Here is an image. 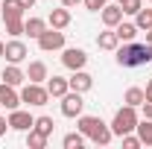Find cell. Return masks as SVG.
<instances>
[{
    "instance_id": "11",
    "label": "cell",
    "mask_w": 152,
    "mask_h": 149,
    "mask_svg": "<svg viewBox=\"0 0 152 149\" xmlns=\"http://www.w3.org/2000/svg\"><path fill=\"white\" fill-rule=\"evenodd\" d=\"M67 82H70V91H79V93H88L94 88V76L85 73V67H82V70H73V76H70Z\"/></svg>"
},
{
    "instance_id": "13",
    "label": "cell",
    "mask_w": 152,
    "mask_h": 149,
    "mask_svg": "<svg viewBox=\"0 0 152 149\" xmlns=\"http://www.w3.org/2000/svg\"><path fill=\"white\" fill-rule=\"evenodd\" d=\"M99 18H102V23L105 26H117L120 20H123V9H120V3H105L102 9H99Z\"/></svg>"
},
{
    "instance_id": "31",
    "label": "cell",
    "mask_w": 152,
    "mask_h": 149,
    "mask_svg": "<svg viewBox=\"0 0 152 149\" xmlns=\"http://www.w3.org/2000/svg\"><path fill=\"white\" fill-rule=\"evenodd\" d=\"M140 111H143V117H146V120H152V99H143Z\"/></svg>"
},
{
    "instance_id": "24",
    "label": "cell",
    "mask_w": 152,
    "mask_h": 149,
    "mask_svg": "<svg viewBox=\"0 0 152 149\" xmlns=\"http://www.w3.org/2000/svg\"><path fill=\"white\" fill-rule=\"evenodd\" d=\"M35 131H41V134H53V129H56V123H53V117H47V114H41V117H35V126H32Z\"/></svg>"
},
{
    "instance_id": "25",
    "label": "cell",
    "mask_w": 152,
    "mask_h": 149,
    "mask_svg": "<svg viewBox=\"0 0 152 149\" xmlns=\"http://www.w3.org/2000/svg\"><path fill=\"white\" fill-rule=\"evenodd\" d=\"M26 146H29V149H44V146H47V134L29 129V131H26Z\"/></svg>"
},
{
    "instance_id": "28",
    "label": "cell",
    "mask_w": 152,
    "mask_h": 149,
    "mask_svg": "<svg viewBox=\"0 0 152 149\" xmlns=\"http://www.w3.org/2000/svg\"><path fill=\"white\" fill-rule=\"evenodd\" d=\"M120 9H123V15H137L143 9V0H123Z\"/></svg>"
},
{
    "instance_id": "21",
    "label": "cell",
    "mask_w": 152,
    "mask_h": 149,
    "mask_svg": "<svg viewBox=\"0 0 152 149\" xmlns=\"http://www.w3.org/2000/svg\"><path fill=\"white\" fill-rule=\"evenodd\" d=\"M134 131H137V137H140V143L143 146H152V120H137V126H134Z\"/></svg>"
},
{
    "instance_id": "5",
    "label": "cell",
    "mask_w": 152,
    "mask_h": 149,
    "mask_svg": "<svg viewBox=\"0 0 152 149\" xmlns=\"http://www.w3.org/2000/svg\"><path fill=\"white\" fill-rule=\"evenodd\" d=\"M35 41H38V50H41V53H56V50H64V32H61V29H53V26H50V29H44Z\"/></svg>"
},
{
    "instance_id": "26",
    "label": "cell",
    "mask_w": 152,
    "mask_h": 149,
    "mask_svg": "<svg viewBox=\"0 0 152 149\" xmlns=\"http://www.w3.org/2000/svg\"><path fill=\"white\" fill-rule=\"evenodd\" d=\"M134 26L137 29H152V9H140L134 15Z\"/></svg>"
},
{
    "instance_id": "33",
    "label": "cell",
    "mask_w": 152,
    "mask_h": 149,
    "mask_svg": "<svg viewBox=\"0 0 152 149\" xmlns=\"http://www.w3.org/2000/svg\"><path fill=\"white\" fill-rule=\"evenodd\" d=\"M82 0H61V6H67V9H73V6H79Z\"/></svg>"
},
{
    "instance_id": "40",
    "label": "cell",
    "mask_w": 152,
    "mask_h": 149,
    "mask_svg": "<svg viewBox=\"0 0 152 149\" xmlns=\"http://www.w3.org/2000/svg\"><path fill=\"white\" fill-rule=\"evenodd\" d=\"M149 3H152V0H149Z\"/></svg>"
},
{
    "instance_id": "23",
    "label": "cell",
    "mask_w": 152,
    "mask_h": 149,
    "mask_svg": "<svg viewBox=\"0 0 152 149\" xmlns=\"http://www.w3.org/2000/svg\"><path fill=\"white\" fill-rule=\"evenodd\" d=\"M61 146L64 149H82L85 146V134H82L79 129L70 131V134H64V137H61Z\"/></svg>"
},
{
    "instance_id": "17",
    "label": "cell",
    "mask_w": 152,
    "mask_h": 149,
    "mask_svg": "<svg viewBox=\"0 0 152 149\" xmlns=\"http://www.w3.org/2000/svg\"><path fill=\"white\" fill-rule=\"evenodd\" d=\"M47 76H50V70H47L44 61H29V67H26V79L29 82H47Z\"/></svg>"
},
{
    "instance_id": "18",
    "label": "cell",
    "mask_w": 152,
    "mask_h": 149,
    "mask_svg": "<svg viewBox=\"0 0 152 149\" xmlns=\"http://www.w3.org/2000/svg\"><path fill=\"white\" fill-rule=\"evenodd\" d=\"M44 29H47V20H44V18H23V35L38 38Z\"/></svg>"
},
{
    "instance_id": "30",
    "label": "cell",
    "mask_w": 152,
    "mask_h": 149,
    "mask_svg": "<svg viewBox=\"0 0 152 149\" xmlns=\"http://www.w3.org/2000/svg\"><path fill=\"white\" fill-rule=\"evenodd\" d=\"M105 3H108V0H82V6H85L88 12H99Z\"/></svg>"
},
{
    "instance_id": "37",
    "label": "cell",
    "mask_w": 152,
    "mask_h": 149,
    "mask_svg": "<svg viewBox=\"0 0 152 149\" xmlns=\"http://www.w3.org/2000/svg\"><path fill=\"white\" fill-rule=\"evenodd\" d=\"M146 44H152V29H146Z\"/></svg>"
},
{
    "instance_id": "22",
    "label": "cell",
    "mask_w": 152,
    "mask_h": 149,
    "mask_svg": "<svg viewBox=\"0 0 152 149\" xmlns=\"http://www.w3.org/2000/svg\"><path fill=\"white\" fill-rule=\"evenodd\" d=\"M143 99H146L143 88H129V91L123 93V102H126V105H134V108H140V105H143Z\"/></svg>"
},
{
    "instance_id": "8",
    "label": "cell",
    "mask_w": 152,
    "mask_h": 149,
    "mask_svg": "<svg viewBox=\"0 0 152 149\" xmlns=\"http://www.w3.org/2000/svg\"><path fill=\"white\" fill-rule=\"evenodd\" d=\"M6 61L9 64H23L26 56H29V50H26V44L20 41V38H12V41H6Z\"/></svg>"
},
{
    "instance_id": "35",
    "label": "cell",
    "mask_w": 152,
    "mask_h": 149,
    "mask_svg": "<svg viewBox=\"0 0 152 149\" xmlns=\"http://www.w3.org/2000/svg\"><path fill=\"white\" fill-rule=\"evenodd\" d=\"M143 93H146V99H152V79L146 82V91H143Z\"/></svg>"
},
{
    "instance_id": "12",
    "label": "cell",
    "mask_w": 152,
    "mask_h": 149,
    "mask_svg": "<svg viewBox=\"0 0 152 149\" xmlns=\"http://www.w3.org/2000/svg\"><path fill=\"white\" fill-rule=\"evenodd\" d=\"M67 91H70V82L64 76H47V93H50V99H61Z\"/></svg>"
},
{
    "instance_id": "15",
    "label": "cell",
    "mask_w": 152,
    "mask_h": 149,
    "mask_svg": "<svg viewBox=\"0 0 152 149\" xmlns=\"http://www.w3.org/2000/svg\"><path fill=\"white\" fill-rule=\"evenodd\" d=\"M47 23H50L53 29H64V26H70V9H67V6L53 9V12H50V18H47Z\"/></svg>"
},
{
    "instance_id": "19",
    "label": "cell",
    "mask_w": 152,
    "mask_h": 149,
    "mask_svg": "<svg viewBox=\"0 0 152 149\" xmlns=\"http://www.w3.org/2000/svg\"><path fill=\"white\" fill-rule=\"evenodd\" d=\"M23 6H20L18 0H3V6H0V15H3V20H12V18H23Z\"/></svg>"
},
{
    "instance_id": "36",
    "label": "cell",
    "mask_w": 152,
    "mask_h": 149,
    "mask_svg": "<svg viewBox=\"0 0 152 149\" xmlns=\"http://www.w3.org/2000/svg\"><path fill=\"white\" fill-rule=\"evenodd\" d=\"M3 53H6V41H0V58H3Z\"/></svg>"
},
{
    "instance_id": "2",
    "label": "cell",
    "mask_w": 152,
    "mask_h": 149,
    "mask_svg": "<svg viewBox=\"0 0 152 149\" xmlns=\"http://www.w3.org/2000/svg\"><path fill=\"white\" fill-rule=\"evenodd\" d=\"M76 129L82 131L88 140H94L96 146H108L111 143V137H114V131L108 123H102L99 117H91V114H79L76 117Z\"/></svg>"
},
{
    "instance_id": "9",
    "label": "cell",
    "mask_w": 152,
    "mask_h": 149,
    "mask_svg": "<svg viewBox=\"0 0 152 149\" xmlns=\"http://www.w3.org/2000/svg\"><path fill=\"white\" fill-rule=\"evenodd\" d=\"M35 126V117L29 111H20V108H15V111H9V129L15 131H29Z\"/></svg>"
},
{
    "instance_id": "32",
    "label": "cell",
    "mask_w": 152,
    "mask_h": 149,
    "mask_svg": "<svg viewBox=\"0 0 152 149\" xmlns=\"http://www.w3.org/2000/svg\"><path fill=\"white\" fill-rule=\"evenodd\" d=\"M6 129H9V117H0V137L6 134Z\"/></svg>"
},
{
    "instance_id": "3",
    "label": "cell",
    "mask_w": 152,
    "mask_h": 149,
    "mask_svg": "<svg viewBox=\"0 0 152 149\" xmlns=\"http://www.w3.org/2000/svg\"><path fill=\"white\" fill-rule=\"evenodd\" d=\"M137 108L134 105H123L120 111L114 114V120H111V131H114V137H123V134H129V131H134V126H137Z\"/></svg>"
},
{
    "instance_id": "1",
    "label": "cell",
    "mask_w": 152,
    "mask_h": 149,
    "mask_svg": "<svg viewBox=\"0 0 152 149\" xmlns=\"http://www.w3.org/2000/svg\"><path fill=\"white\" fill-rule=\"evenodd\" d=\"M120 67H143L152 61V44H137V41H123V47L114 50Z\"/></svg>"
},
{
    "instance_id": "20",
    "label": "cell",
    "mask_w": 152,
    "mask_h": 149,
    "mask_svg": "<svg viewBox=\"0 0 152 149\" xmlns=\"http://www.w3.org/2000/svg\"><path fill=\"white\" fill-rule=\"evenodd\" d=\"M114 32H117V38H120V41H134L140 29H137L134 23H126V20H120V23L114 26Z\"/></svg>"
},
{
    "instance_id": "16",
    "label": "cell",
    "mask_w": 152,
    "mask_h": 149,
    "mask_svg": "<svg viewBox=\"0 0 152 149\" xmlns=\"http://www.w3.org/2000/svg\"><path fill=\"white\" fill-rule=\"evenodd\" d=\"M96 47H99V50H117V47H120V38H117V32H114L111 26L96 35Z\"/></svg>"
},
{
    "instance_id": "27",
    "label": "cell",
    "mask_w": 152,
    "mask_h": 149,
    "mask_svg": "<svg viewBox=\"0 0 152 149\" xmlns=\"http://www.w3.org/2000/svg\"><path fill=\"white\" fill-rule=\"evenodd\" d=\"M6 23V32L12 38H20L23 35V18H12V20H3Z\"/></svg>"
},
{
    "instance_id": "38",
    "label": "cell",
    "mask_w": 152,
    "mask_h": 149,
    "mask_svg": "<svg viewBox=\"0 0 152 149\" xmlns=\"http://www.w3.org/2000/svg\"><path fill=\"white\" fill-rule=\"evenodd\" d=\"M114 3H123V0H114Z\"/></svg>"
},
{
    "instance_id": "29",
    "label": "cell",
    "mask_w": 152,
    "mask_h": 149,
    "mask_svg": "<svg viewBox=\"0 0 152 149\" xmlns=\"http://www.w3.org/2000/svg\"><path fill=\"white\" fill-rule=\"evenodd\" d=\"M123 146H126V149H137V146H143V143H140V137H137V134L129 131V134H123Z\"/></svg>"
},
{
    "instance_id": "7",
    "label": "cell",
    "mask_w": 152,
    "mask_h": 149,
    "mask_svg": "<svg viewBox=\"0 0 152 149\" xmlns=\"http://www.w3.org/2000/svg\"><path fill=\"white\" fill-rule=\"evenodd\" d=\"M82 111H85V99L79 91H67L61 96V114L64 117H79Z\"/></svg>"
},
{
    "instance_id": "14",
    "label": "cell",
    "mask_w": 152,
    "mask_h": 149,
    "mask_svg": "<svg viewBox=\"0 0 152 149\" xmlns=\"http://www.w3.org/2000/svg\"><path fill=\"white\" fill-rule=\"evenodd\" d=\"M0 79L6 82V85H23L26 82V70H20V64H6L3 70H0Z\"/></svg>"
},
{
    "instance_id": "39",
    "label": "cell",
    "mask_w": 152,
    "mask_h": 149,
    "mask_svg": "<svg viewBox=\"0 0 152 149\" xmlns=\"http://www.w3.org/2000/svg\"><path fill=\"white\" fill-rule=\"evenodd\" d=\"M0 6H3V0H0Z\"/></svg>"
},
{
    "instance_id": "6",
    "label": "cell",
    "mask_w": 152,
    "mask_h": 149,
    "mask_svg": "<svg viewBox=\"0 0 152 149\" xmlns=\"http://www.w3.org/2000/svg\"><path fill=\"white\" fill-rule=\"evenodd\" d=\"M61 64H64L67 70H82V67L88 64V53L79 50V47H64V50H61Z\"/></svg>"
},
{
    "instance_id": "4",
    "label": "cell",
    "mask_w": 152,
    "mask_h": 149,
    "mask_svg": "<svg viewBox=\"0 0 152 149\" xmlns=\"http://www.w3.org/2000/svg\"><path fill=\"white\" fill-rule=\"evenodd\" d=\"M20 102L23 105H32V108H41L50 102V93H47V85L44 82H29L20 88Z\"/></svg>"
},
{
    "instance_id": "10",
    "label": "cell",
    "mask_w": 152,
    "mask_h": 149,
    "mask_svg": "<svg viewBox=\"0 0 152 149\" xmlns=\"http://www.w3.org/2000/svg\"><path fill=\"white\" fill-rule=\"evenodd\" d=\"M20 105V93L15 91V85H0V108H6V111H15Z\"/></svg>"
},
{
    "instance_id": "34",
    "label": "cell",
    "mask_w": 152,
    "mask_h": 149,
    "mask_svg": "<svg viewBox=\"0 0 152 149\" xmlns=\"http://www.w3.org/2000/svg\"><path fill=\"white\" fill-rule=\"evenodd\" d=\"M20 6H23V9H32V6H35V0H18Z\"/></svg>"
}]
</instances>
